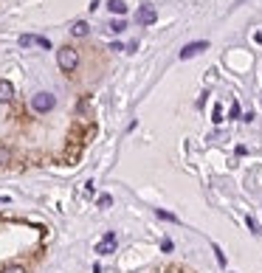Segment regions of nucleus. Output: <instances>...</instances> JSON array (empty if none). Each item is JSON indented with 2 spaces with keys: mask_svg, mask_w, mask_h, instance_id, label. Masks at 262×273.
Masks as SVG:
<instances>
[{
  "mask_svg": "<svg viewBox=\"0 0 262 273\" xmlns=\"http://www.w3.org/2000/svg\"><path fill=\"white\" fill-rule=\"evenodd\" d=\"M57 65H60L65 73H70V71H76V65H79V54H76V48H60L57 51Z\"/></svg>",
  "mask_w": 262,
  "mask_h": 273,
  "instance_id": "f257e3e1",
  "label": "nucleus"
},
{
  "mask_svg": "<svg viewBox=\"0 0 262 273\" xmlns=\"http://www.w3.org/2000/svg\"><path fill=\"white\" fill-rule=\"evenodd\" d=\"M31 107H34L37 113H51L54 107H57V96L54 93H37L31 99Z\"/></svg>",
  "mask_w": 262,
  "mask_h": 273,
  "instance_id": "f03ea898",
  "label": "nucleus"
},
{
  "mask_svg": "<svg viewBox=\"0 0 262 273\" xmlns=\"http://www.w3.org/2000/svg\"><path fill=\"white\" fill-rule=\"evenodd\" d=\"M155 20H158V9L155 6H149V3L135 11V23H141V26H152Z\"/></svg>",
  "mask_w": 262,
  "mask_h": 273,
  "instance_id": "7ed1b4c3",
  "label": "nucleus"
},
{
  "mask_svg": "<svg viewBox=\"0 0 262 273\" xmlns=\"http://www.w3.org/2000/svg\"><path fill=\"white\" fill-rule=\"evenodd\" d=\"M206 48H209V43H206V40L189 43V45H184V48H181V59H192V56H197V54L206 51Z\"/></svg>",
  "mask_w": 262,
  "mask_h": 273,
  "instance_id": "20e7f679",
  "label": "nucleus"
},
{
  "mask_svg": "<svg viewBox=\"0 0 262 273\" xmlns=\"http://www.w3.org/2000/svg\"><path fill=\"white\" fill-rule=\"evenodd\" d=\"M116 251V234L113 231H107L105 234V239L96 245V254H102V256H107V254H113Z\"/></svg>",
  "mask_w": 262,
  "mask_h": 273,
  "instance_id": "39448f33",
  "label": "nucleus"
},
{
  "mask_svg": "<svg viewBox=\"0 0 262 273\" xmlns=\"http://www.w3.org/2000/svg\"><path fill=\"white\" fill-rule=\"evenodd\" d=\"M14 96V85L9 79H0V102H11Z\"/></svg>",
  "mask_w": 262,
  "mask_h": 273,
  "instance_id": "423d86ee",
  "label": "nucleus"
},
{
  "mask_svg": "<svg viewBox=\"0 0 262 273\" xmlns=\"http://www.w3.org/2000/svg\"><path fill=\"white\" fill-rule=\"evenodd\" d=\"M87 31H90V26H87L85 20H76V23L70 26V34L73 37H87Z\"/></svg>",
  "mask_w": 262,
  "mask_h": 273,
  "instance_id": "0eeeda50",
  "label": "nucleus"
},
{
  "mask_svg": "<svg viewBox=\"0 0 262 273\" xmlns=\"http://www.w3.org/2000/svg\"><path fill=\"white\" fill-rule=\"evenodd\" d=\"M107 9L113 11V14H127V3H124V0H110Z\"/></svg>",
  "mask_w": 262,
  "mask_h": 273,
  "instance_id": "6e6552de",
  "label": "nucleus"
},
{
  "mask_svg": "<svg viewBox=\"0 0 262 273\" xmlns=\"http://www.w3.org/2000/svg\"><path fill=\"white\" fill-rule=\"evenodd\" d=\"M34 43H37V37H31V34L20 37V45H23V48H28V45H34Z\"/></svg>",
  "mask_w": 262,
  "mask_h": 273,
  "instance_id": "1a4fd4ad",
  "label": "nucleus"
},
{
  "mask_svg": "<svg viewBox=\"0 0 262 273\" xmlns=\"http://www.w3.org/2000/svg\"><path fill=\"white\" fill-rule=\"evenodd\" d=\"M158 217H161V220H169V222H178V217L169 214V212H164V209H158Z\"/></svg>",
  "mask_w": 262,
  "mask_h": 273,
  "instance_id": "9d476101",
  "label": "nucleus"
},
{
  "mask_svg": "<svg viewBox=\"0 0 262 273\" xmlns=\"http://www.w3.org/2000/svg\"><path fill=\"white\" fill-rule=\"evenodd\" d=\"M110 28H113L116 34H122L124 28H127V23H124V20H113V26H110Z\"/></svg>",
  "mask_w": 262,
  "mask_h": 273,
  "instance_id": "9b49d317",
  "label": "nucleus"
},
{
  "mask_svg": "<svg viewBox=\"0 0 262 273\" xmlns=\"http://www.w3.org/2000/svg\"><path fill=\"white\" fill-rule=\"evenodd\" d=\"M211 251L217 254V262H220V265H226V254H223V248H220V245H211Z\"/></svg>",
  "mask_w": 262,
  "mask_h": 273,
  "instance_id": "f8f14e48",
  "label": "nucleus"
},
{
  "mask_svg": "<svg viewBox=\"0 0 262 273\" xmlns=\"http://www.w3.org/2000/svg\"><path fill=\"white\" fill-rule=\"evenodd\" d=\"M0 273H26V271H23L20 265H9V268H3V271H0Z\"/></svg>",
  "mask_w": 262,
  "mask_h": 273,
  "instance_id": "ddd939ff",
  "label": "nucleus"
},
{
  "mask_svg": "<svg viewBox=\"0 0 262 273\" xmlns=\"http://www.w3.org/2000/svg\"><path fill=\"white\" fill-rule=\"evenodd\" d=\"M37 45H40V48H45V51H48V48H51V40H48V37H37Z\"/></svg>",
  "mask_w": 262,
  "mask_h": 273,
  "instance_id": "4468645a",
  "label": "nucleus"
},
{
  "mask_svg": "<svg viewBox=\"0 0 262 273\" xmlns=\"http://www.w3.org/2000/svg\"><path fill=\"white\" fill-rule=\"evenodd\" d=\"M9 161H11V152L0 147V164H9Z\"/></svg>",
  "mask_w": 262,
  "mask_h": 273,
  "instance_id": "2eb2a0df",
  "label": "nucleus"
},
{
  "mask_svg": "<svg viewBox=\"0 0 262 273\" xmlns=\"http://www.w3.org/2000/svg\"><path fill=\"white\" fill-rule=\"evenodd\" d=\"M110 203H113V197H110V194H102V197H99V206H110Z\"/></svg>",
  "mask_w": 262,
  "mask_h": 273,
  "instance_id": "dca6fc26",
  "label": "nucleus"
},
{
  "mask_svg": "<svg viewBox=\"0 0 262 273\" xmlns=\"http://www.w3.org/2000/svg\"><path fill=\"white\" fill-rule=\"evenodd\" d=\"M214 121H217V124H220V121H223V107H220V105H217V107H214Z\"/></svg>",
  "mask_w": 262,
  "mask_h": 273,
  "instance_id": "f3484780",
  "label": "nucleus"
},
{
  "mask_svg": "<svg viewBox=\"0 0 262 273\" xmlns=\"http://www.w3.org/2000/svg\"><path fill=\"white\" fill-rule=\"evenodd\" d=\"M248 228H251L254 234H260V228H257V222H254V217H248Z\"/></svg>",
  "mask_w": 262,
  "mask_h": 273,
  "instance_id": "a211bd4d",
  "label": "nucleus"
},
{
  "mask_svg": "<svg viewBox=\"0 0 262 273\" xmlns=\"http://www.w3.org/2000/svg\"><path fill=\"white\" fill-rule=\"evenodd\" d=\"M237 115H240V105L234 102V105H231V118H237Z\"/></svg>",
  "mask_w": 262,
  "mask_h": 273,
  "instance_id": "6ab92c4d",
  "label": "nucleus"
}]
</instances>
